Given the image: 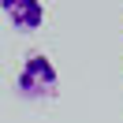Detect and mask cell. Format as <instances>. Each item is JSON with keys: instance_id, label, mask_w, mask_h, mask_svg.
<instances>
[{"instance_id": "obj_1", "label": "cell", "mask_w": 123, "mask_h": 123, "mask_svg": "<svg viewBox=\"0 0 123 123\" xmlns=\"http://www.w3.org/2000/svg\"><path fill=\"white\" fill-rule=\"evenodd\" d=\"M56 90H60L56 63L49 60V52L30 49V52L23 56L19 75H15V93L19 97H30V101H41V97H56Z\"/></svg>"}, {"instance_id": "obj_2", "label": "cell", "mask_w": 123, "mask_h": 123, "mask_svg": "<svg viewBox=\"0 0 123 123\" xmlns=\"http://www.w3.org/2000/svg\"><path fill=\"white\" fill-rule=\"evenodd\" d=\"M0 11L15 26L19 34H30L45 23V8H41V0H0Z\"/></svg>"}]
</instances>
